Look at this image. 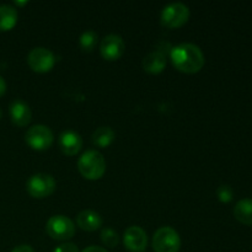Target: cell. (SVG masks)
Here are the masks:
<instances>
[{
  "label": "cell",
  "mask_w": 252,
  "mask_h": 252,
  "mask_svg": "<svg viewBox=\"0 0 252 252\" xmlns=\"http://www.w3.org/2000/svg\"><path fill=\"white\" fill-rule=\"evenodd\" d=\"M166 65V56L159 51L150 52L143 59V68L150 74H158L164 70Z\"/></svg>",
  "instance_id": "cell-14"
},
{
  "label": "cell",
  "mask_w": 252,
  "mask_h": 252,
  "mask_svg": "<svg viewBox=\"0 0 252 252\" xmlns=\"http://www.w3.org/2000/svg\"><path fill=\"white\" fill-rule=\"evenodd\" d=\"M78 169L85 179L98 180L106 171L103 155L97 150H88L79 159Z\"/></svg>",
  "instance_id": "cell-2"
},
{
  "label": "cell",
  "mask_w": 252,
  "mask_h": 252,
  "mask_svg": "<svg viewBox=\"0 0 252 252\" xmlns=\"http://www.w3.org/2000/svg\"><path fill=\"white\" fill-rule=\"evenodd\" d=\"M125 246L132 252H143L147 249L148 236L147 233L140 226H129L123 235Z\"/></svg>",
  "instance_id": "cell-10"
},
{
  "label": "cell",
  "mask_w": 252,
  "mask_h": 252,
  "mask_svg": "<svg viewBox=\"0 0 252 252\" xmlns=\"http://www.w3.org/2000/svg\"><path fill=\"white\" fill-rule=\"evenodd\" d=\"M115 139V132L110 127H100L94 132L93 143L100 148H106Z\"/></svg>",
  "instance_id": "cell-17"
},
{
  "label": "cell",
  "mask_w": 252,
  "mask_h": 252,
  "mask_svg": "<svg viewBox=\"0 0 252 252\" xmlns=\"http://www.w3.org/2000/svg\"><path fill=\"white\" fill-rule=\"evenodd\" d=\"M234 216L244 225H252V199L244 198L239 201L234 207Z\"/></svg>",
  "instance_id": "cell-15"
},
{
  "label": "cell",
  "mask_w": 252,
  "mask_h": 252,
  "mask_svg": "<svg viewBox=\"0 0 252 252\" xmlns=\"http://www.w3.org/2000/svg\"><path fill=\"white\" fill-rule=\"evenodd\" d=\"M9 112L12 122L16 126H20V127H24V126L29 125V122L31 121V110H30V106L22 100L12 101L10 103Z\"/></svg>",
  "instance_id": "cell-12"
},
{
  "label": "cell",
  "mask_w": 252,
  "mask_h": 252,
  "mask_svg": "<svg viewBox=\"0 0 252 252\" xmlns=\"http://www.w3.org/2000/svg\"><path fill=\"white\" fill-rule=\"evenodd\" d=\"M101 240L108 248H116L120 243V236L113 229L105 228L101 231Z\"/></svg>",
  "instance_id": "cell-19"
},
{
  "label": "cell",
  "mask_w": 252,
  "mask_h": 252,
  "mask_svg": "<svg viewBox=\"0 0 252 252\" xmlns=\"http://www.w3.org/2000/svg\"><path fill=\"white\" fill-rule=\"evenodd\" d=\"M5 91H6V83H5L4 78L0 75V96L4 95Z\"/></svg>",
  "instance_id": "cell-24"
},
{
  "label": "cell",
  "mask_w": 252,
  "mask_h": 252,
  "mask_svg": "<svg viewBox=\"0 0 252 252\" xmlns=\"http://www.w3.org/2000/svg\"><path fill=\"white\" fill-rule=\"evenodd\" d=\"M1 115H2V112H1V110H0V118H1Z\"/></svg>",
  "instance_id": "cell-25"
},
{
  "label": "cell",
  "mask_w": 252,
  "mask_h": 252,
  "mask_svg": "<svg viewBox=\"0 0 252 252\" xmlns=\"http://www.w3.org/2000/svg\"><path fill=\"white\" fill-rule=\"evenodd\" d=\"M217 196H218V199L223 203H228L233 199L234 192L231 189L230 186L228 185H221L218 189H217Z\"/></svg>",
  "instance_id": "cell-20"
},
{
  "label": "cell",
  "mask_w": 252,
  "mask_h": 252,
  "mask_svg": "<svg viewBox=\"0 0 252 252\" xmlns=\"http://www.w3.org/2000/svg\"><path fill=\"white\" fill-rule=\"evenodd\" d=\"M125 48L126 46L122 37L116 33L107 34L101 41L100 44L101 56L105 59H108V61H116V59L120 58L123 52H125Z\"/></svg>",
  "instance_id": "cell-9"
},
{
  "label": "cell",
  "mask_w": 252,
  "mask_h": 252,
  "mask_svg": "<svg viewBox=\"0 0 252 252\" xmlns=\"http://www.w3.org/2000/svg\"><path fill=\"white\" fill-rule=\"evenodd\" d=\"M27 62L32 70L37 71V73H46L54 66L56 57L49 49L44 48V47H36L29 53Z\"/></svg>",
  "instance_id": "cell-8"
},
{
  "label": "cell",
  "mask_w": 252,
  "mask_h": 252,
  "mask_svg": "<svg viewBox=\"0 0 252 252\" xmlns=\"http://www.w3.org/2000/svg\"><path fill=\"white\" fill-rule=\"evenodd\" d=\"M181 239L179 233L170 226H162L153 236V249L155 252H179Z\"/></svg>",
  "instance_id": "cell-3"
},
{
  "label": "cell",
  "mask_w": 252,
  "mask_h": 252,
  "mask_svg": "<svg viewBox=\"0 0 252 252\" xmlns=\"http://www.w3.org/2000/svg\"><path fill=\"white\" fill-rule=\"evenodd\" d=\"M27 191L34 198L51 196L56 189V180L48 174H36L27 181Z\"/></svg>",
  "instance_id": "cell-6"
},
{
  "label": "cell",
  "mask_w": 252,
  "mask_h": 252,
  "mask_svg": "<svg viewBox=\"0 0 252 252\" xmlns=\"http://www.w3.org/2000/svg\"><path fill=\"white\" fill-rule=\"evenodd\" d=\"M59 147L64 154L73 157L80 152L83 147V139L80 134L74 130H64L59 137Z\"/></svg>",
  "instance_id": "cell-11"
},
{
  "label": "cell",
  "mask_w": 252,
  "mask_h": 252,
  "mask_svg": "<svg viewBox=\"0 0 252 252\" xmlns=\"http://www.w3.org/2000/svg\"><path fill=\"white\" fill-rule=\"evenodd\" d=\"M11 252H34V250L30 245H20L16 246Z\"/></svg>",
  "instance_id": "cell-22"
},
{
  "label": "cell",
  "mask_w": 252,
  "mask_h": 252,
  "mask_svg": "<svg viewBox=\"0 0 252 252\" xmlns=\"http://www.w3.org/2000/svg\"><path fill=\"white\" fill-rule=\"evenodd\" d=\"M17 11L11 5H0V31H6L16 25Z\"/></svg>",
  "instance_id": "cell-16"
},
{
  "label": "cell",
  "mask_w": 252,
  "mask_h": 252,
  "mask_svg": "<svg viewBox=\"0 0 252 252\" xmlns=\"http://www.w3.org/2000/svg\"><path fill=\"white\" fill-rule=\"evenodd\" d=\"M96 43H97V33L91 31V30L85 31L80 36V46L84 51H93L95 48Z\"/></svg>",
  "instance_id": "cell-18"
},
{
  "label": "cell",
  "mask_w": 252,
  "mask_h": 252,
  "mask_svg": "<svg viewBox=\"0 0 252 252\" xmlns=\"http://www.w3.org/2000/svg\"><path fill=\"white\" fill-rule=\"evenodd\" d=\"M172 64L184 73L193 74L204 65V56L198 46L193 43H181L170 52Z\"/></svg>",
  "instance_id": "cell-1"
},
{
  "label": "cell",
  "mask_w": 252,
  "mask_h": 252,
  "mask_svg": "<svg viewBox=\"0 0 252 252\" xmlns=\"http://www.w3.org/2000/svg\"><path fill=\"white\" fill-rule=\"evenodd\" d=\"M26 143L36 150H44L48 149L53 143V133L47 126L37 125L30 128L25 135Z\"/></svg>",
  "instance_id": "cell-7"
},
{
  "label": "cell",
  "mask_w": 252,
  "mask_h": 252,
  "mask_svg": "<svg viewBox=\"0 0 252 252\" xmlns=\"http://www.w3.org/2000/svg\"><path fill=\"white\" fill-rule=\"evenodd\" d=\"M46 230L54 240H69L75 234V224L65 216H53L47 221Z\"/></svg>",
  "instance_id": "cell-4"
},
{
  "label": "cell",
  "mask_w": 252,
  "mask_h": 252,
  "mask_svg": "<svg viewBox=\"0 0 252 252\" xmlns=\"http://www.w3.org/2000/svg\"><path fill=\"white\" fill-rule=\"evenodd\" d=\"M54 252H79L78 246L73 243H65L59 245Z\"/></svg>",
  "instance_id": "cell-21"
},
{
  "label": "cell",
  "mask_w": 252,
  "mask_h": 252,
  "mask_svg": "<svg viewBox=\"0 0 252 252\" xmlns=\"http://www.w3.org/2000/svg\"><path fill=\"white\" fill-rule=\"evenodd\" d=\"M189 17V9L182 2H172L164 7L161 12V24L169 29L181 27Z\"/></svg>",
  "instance_id": "cell-5"
},
{
  "label": "cell",
  "mask_w": 252,
  "mask_h": 252,
  "mask_svg": "<svg viewBox=\"0 0 252 252\" xmlns=\"http://www.w3.org/2000/svg\"><path fill=\"white\" fill-rule=\"evenodd\" d=\"M83 252H108V251H106V249L100 248V246H89V248H86Z\"/></svg>",
  "instance_id": "cell-23"
},
{
  "label": "cell",
  "mask_w": 252,
  "mask_h": 252,
  "mask_svg": "<svg viewBox=\"0 0 252 252\" xmlns=\"http://www.w3.org/2000/svg\"><path fill=\"white\" fill-rule=\"evenodd\" d=\"M76 223H78V225L83 230L95 231L102 225V218H101V216L97 212L86 209V211L80 212L78 214V217H76Z\"/></svg>",
  "instance_id": "cell-13"
}]
</instances>
